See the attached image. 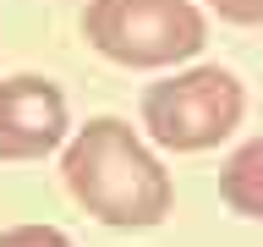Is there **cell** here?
Returning a JSON list of instances; mask_svg holds the SVG:
<instances>
[{
  "label": "cell",
  "instance_id": "obj_5",
  "mask_svg": "<svg viewBox=\"0 0 263 247\" xmlns=\"http://www.w3.org/2000/svg\"><path fill=\"white\" fill-rule=\"evenodd\" d=\"M219 198H225L230 214L263 220V132L247 137V143L225 160V170H219Z\"/></svg>",
  "mask_w": 263,
  "mask_h": 247
},
{
  "label": "cell",
  "instance_id": "obj_6",
  "mask_svg": "<svg viewBox=\"0 0 263 247\" xmlns=\"http://www.w3.org/2000/svg\"><path fill=\"white\" fill-rule=\"evenodd\" d=\"M0 247H77L61 225H6Z\"/></svg>",
  "mask_w": 263,
  "mask_h": 247
},
{
  "label": "cell",
  "instance_id": "obj_1",
  "mask_svg": "<svg viewBox=\"0 0 263 247\" xmlns=\"http://www.w3.org/2000/svg\"><path fill=\"white\" fill-rule=\"evenodd\" d=\"M66 192L110 231H154L176 209V181L143 132L121 115H93L61 148Z\"/></svg>",
  "mask_w": 263,
  "mask_h": 247
},
{
  "label": "cell",
  "instance_id": "obj_7",
  "mask_svg": "<svg viewBox=\"0 0 263 247\" xmlns=\"http://www.w3.org/2000/svg\"><path fill=\"white\" fill-rule=\"evenodd\" d=\"M209 11L236 28H263V0H209Z\"/></svg>",
  "mask_w": 263,
  "mask_h": 247
},
{
  "label": "cell",
  "instance_id": "obj_4",
  "mask_svg": "<svg viewBox=\"0 0 263 247\" xmlns=\"http://www.w3.org/2000/svg\"><path fill=\"white\" fill-rule=\"evenodd\" d=\"M71 137L66 94L39 72H16L0 82V160H44Z\"/></svg>",
  "mask_w": 263,
  "mask_h": 247
},
{
  "label": "cell",
  "instance_id": "obj_3",
  "mask_svg": "<svg viewBox=\"0 0 263 247\" xmlns=\"http://www.w3.org/2000/svg\"><path fill=\"white\" fill-rule=\"evenodd\" d=\"M247 115V88L225 66H186L143 88V132L170 154L219 148Z\"/></svg>",
  "mask_w": 263,
  "mask_h": 247
},
{
  "label": "cell",
  "instance_id": "obj_2",
  "mask_svg": "<svg viewBox=\"0 0 263 247\" xmlns=\"http://www.w3.org/2000/svg\"><path fill=\"white\" fill-rule=\"evenodd\" d=\"M82 39L126 72H164L203 55L209 16L192 0H88Z\"/></svg>",
  "mask_w": 263,
  "mask_h": 247
}]
</instances>
